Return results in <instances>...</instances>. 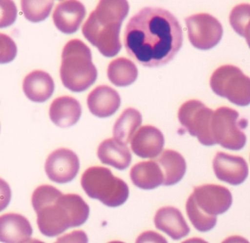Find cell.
Returning a JSON list of instances; mask_svg holds the SVG:
<instances>
[{
    "instance_id": "6da1fadb",
    "label": "cell",
    "mask_w": 250,
    "mask_h": 243,
    "mask_svg": "<svg viewBox=\"0 0 250 243\" xmlns=\"http://www.w3.org/2000/svg\"><path fill=\"white\" fill-rule=\"evenodd\" d=\"M183 43V29L167 10L145 8L129 20L124 32L128 54L140 65L157 67L170 62Z\"/></svg>"
},
{
    "instance_id": "7a4b0ae2",
    "label": "cell",
    "mask_w": 250,
    "mask_h": 243,
    "mask_svg": "<svg viewBox=\"0 0 250 243\" xmlns=\"http://www.w3.org/2000/svg\"><path fill=\"white\" fill-rule=\"evenodd\" d=\"M31 200L39 229L46 237H56L68 228L81 226L89 218V205L80 195H63L50 185L35 189Z\"/></svg>"
},
{
    "instance_id": "3957f363",
    "label": "cell",
    "mask_w": 250,
    "mask_h": 243,
    "mask_svg": "<svg viewBox=\"0 0 250 243\" xmlns=\"http://www.w3.org/2000/svg\"><path fill=\"white\" fill-rule=\"evenodd\" d=\"M60 76L63 86L75 92L90 88L98 77L92 52L80 40H72L62 50Z\"/></svg>"
},
{
    "instance_id": "277c9868",
    "label": "cell",
    "mask_w": 250,
    "mask_h": 243,
    "mask_svg": "<svg viewBox=\"0 0 250 243\" xmlns=\"http://www.w3.org/2000/svg\"><path fill=\"white\" fill-rule=\"evenodd\" d=\"M82 186L89 198L108 207H118L128 199L129 189L124 180L103 166L88 168L82 177Z\"/></svg>"
},
{
    "instance_id": "5b68a950",
    "label": "cell",
    "mask_w": 250,
    "mask_h": 243,
    "mask_svg": "<svg viewBox=\"0 0 250 243\" xmlns=\"http://www.w3.org/2000/svg\"><path fill=\"white\" fill-rule=\"evenodd\" d=\"M247 121L239 118L238 111L228 107H221L213 111L211 119V135L215 144L231 150L244 148L247 137L244 129Z\"/></svg>"
},
{
    "instance_id": "8992f818",
    "label": "cell",
    "mask_w": 250,
    "mask_h": 243,
    "mask_svg": "<svg viewBox=\"0 0 250 243\" xmlns=\"http://www.w3.org/2000/svg\"><path fill=\"white\" fill-rule=\"evenodd\" d=\"M250 77L234 65L219 66L209 80L211 89L219 96L228 98L238 106L250 104Z\"/></svg>"
},
{
    "instance_id": "52a82bcc",
    "label": "cell",
    "mask_w": 250,
    "mask_h": 243,
    "mask_svg": "<svg viewBox=\"0 0 250 243\" xmlns=\"http://www.w3.org/2000/svg\"><path fill=\"white\" fill-rule=\"evenodd\" d=\"M213 110L199 100H189L180 107L178 118L189 134L197 137L205 146L215 145L210 124Z\"/></svg>"
},
{
    "instance_id": "ba28073f",
    "label": "cell",
    "mask_w": 250,
    "mask_h": 243,
    "mask_svg": "<svg viewBox=\"0 0 250 243\" xmlns=\"http://www.w3.org/2000/svg\"><path fill=\"white\" fill-rule=\"evenodd\" d=\"M188 39L193 47L209 50L219 44L223 36L220 22L209 14H194L186 20Z\"/></svg>"
},
{
    "instance_id": "9c48e42d",
    "label": "cell",
    "mask_w": 250,
    "mask_h": 243,
    "mask_svg": "<svg viewBox=\"0 0 250 243\" xmlns=\"http://www.w3.org/2000/svg\"><path fill=\"white\" fill-rule=\"evenodd\" d=\"M196 206L205 215L216 217L225 213L232 203L230 191L220 185L198 186L190 195Z\"/></svg>"
},
{
    "instance_id": "30bf717a",
    "label": "cell",
    "mask_w": 250,
    "mask_h": 243,
    "mask_svg": "<svg viewBox=\"0 0 250 243\" xmlns=\"http://www.w3.org/2000/svg\"><path fill=\"white\" fill-rule=\"evenodd\" d=\"M121 26L104 27L95 22L90 17L83 27L82 33L85 38L96 47L100 53L105 57H113L121 50L120 40Z\"/></svg>"
},
{
    "instance_id": "8fae6325",
    "label": "cell",
    "mask_w": 250,
    "mask_h": 243,
    "mask_svg": "<svg viewBox=\"0 0 250 243\" xmlns=\"http://www.w3.org/2000/svg\"><path fill=\"white\" fill-rule=\"evenodd\" d=\"M44 169L50 180L63 184L72 181L77 176L80 161L74 152L61 148L47 157Z\"/></svg>"
},
{
    "instance_id": "7c38bea8",
    "label": "cell",
    "mask_w": 250,
    "mask_h": 243,
    "mask_svg": "<svg viewBox=\"0 0 250 243\" xmlns=\"http://www.w3.org/2000/svg\"><path fill=\"white\" fill-rule=\"evenodd\" d=\"M212 166L218 179L233 186L244 183L249 175L248 165L244 158L222 152L214 157Z\"/></svg>"
},
{
    "instance_id": "4fadbf2b",
    "label": "cell",
    "mask_w": 250,
    "mask_h": 243,
    "mask_svg": "<svg viewBox=\"0 0 250 243\" xmlns=\"http://www.w3.org/2000/svg\"><path fill=\"white\" fill-rule=\"evenodd\" d=\"M133 153L142 158H154L161 154L165 144L164 135L157 127L151 125L140 127L131 137Z\"/></svg>"
},
{
    "instance_id": "5bb4252c",
    "label": "cell",
    "mask_w": 250,
    "mask_h": 243,
    "mask_svg": "<svg viewBox=\"0 0 250 243\" xmlns=\"http://www.w3.org/2000/svg\"><path fill=\"white\" fill-rule=\"evenodd\" d=\"M86 14L84 5L79 0H63L53 12V22L62 33L73 34L79 30Z\"/></svg>"
},
{
    "instance_id": "9a60e30c",
    "label": "cell",
    "mask_w": 250,
    "mask_h": 243,
    "mask_svg": "<svg viewBox=\"0 0 250 243\" xmlns=\"http://www.w3.org/2000/svg\"><path fill=\"white\" fill-rule=\"evenodd\" d=\"M121 98L111 87L101 85L93 89L87 97V106L91 113L98 118L112 116L119 109Z\"/></svg>"
},
{
    "instance_id": "2e32d148",
    "label": "cell",
    "mask_w": 250,
    "mask_h": 243,
    "mask_svg": "<svg viewBox=\"0 0 250 243\" xmlns=\"http://www.w3.org/2000/svg\"><path fill=\"white\" fill-rule=\"evenodd\" d=\"M33 234L28 220L19 214L10 213L0 216V242L25 243Z\"/></svg>"
},
{
    "instance_id": "e0dca14e",
    "label": "cell",
    "mask_w": 250,
    "mask_h": 243,
    "mask_svg": "<svg viewBox=\"0 0 250 243\" xmlns=\"http://www.w3.org/2000/svg\"><path fill=\"white\" fill-rule=\"evenodd\" d=\"M156 228L167 234L173 240H179L188 236L190 227L183 214L173 206L160 208L154 217Z\"/></svg>"
},
{
    "instance_id": "ac0fdd59",
    "label": "cell",
    "mask_w": 250,
    "mask_h": 243,
    "mask_svg": "<svg viewBox=\"0 0 250 243\" xmlns=\"http://www.w3.org/2000/svg\"><path fill=\"white\" fill-rule=\"evenodd\" d=\"M128 11L129 5L127 0H100L89 17L104 27L122 26Z\"/></svg>"
},
{
    "instance_id": "d6986e66",
    "label": "cell",
    "mask_w": 250,
    "mask_h": 243,
    "mask_svg": "<svg viewBox=\"0 0 250 243\" xmlns=\"http://www.w3.org/2000/svg\"><path fill=\"white\" fill-rule=\"evenodd\" d=\"M82 109L77 99L70 96H61L50 104V120L62 128L75 125L82 116Z\"/></svg>"
},
{
    "instance_id": "ffe728a7",
    "label": "cell",
    "mask_w": 250,
    "mask_h": 243,
    "mask_svg": "<svg viewBox=\"0 0 250 243\" xmlns=\"http://www.w3.org/2000/svg\"><path fill=\"white\" fill-rule=\"evenodd\" d=\"M55 90V83L49 73L34 70L23 81V91L30 101L42 103L47 101Z\"/></svg>"
},
{
    "instance_id": "44dd1931",
    "label": "cell",
    "mask_w": 250,
    "mask_h": 243,
    "mask_svg": "<svg viewBox=\"0 0 250 243\" xmlns=\"http://www.w3.org/2000/svg\"><path fill=\"white\" fill-rule=\"evenodd\" d=\"M98 157L104 164L124 170L129 166L131 154L127 144L117 139H105L98 149Z\"/></svg>"
},
{
    "instance_id": "7402d4cb",
    "label": "cell",
    "mask_w": 250,
    "mask_h": 243,
    "mask_svg": "<svg viewBox=\"0 0 250 243\" xmlns=\"http://www.w3.org/2000/svg\"><path fill=\"white\" fill-rule=\"evenodd\" d=\"M130 177L134 186L140 189L150 190L163 185V172L156 160L142 161L137 163L130 171Z\"/></svg>"
},
{
    "instance_id": "603a6c76",
    "label": "cell",
    "mask_w": 250,
    "mask_h": 243,
    "mask_svg": "<svg viewBox=\"0 0 250 243\" xmlns=\"http://www.w3.org/2000/svg\"><path fill=\"white\" fill-rule=\"evenodd\" d=\"M156 161L163 172L164 186H173L184 177L187 165L184 157L180 153L174 150H166Z\"/></svg>"
},
{
    "instance_id": "cb8c5ba5",
    "label": "cell",
    "mask_w": 250,
    "mask_h": 243,
    "mask_svg": "<svg viewBox=\"0 0 250 243\" xmlns=\"http://www.w3.org/2000/svg\"><path fill=\"white\" fill-rule=\"evenodd\" d=\"M107 76L115 86L127 87L135 82L138 69L132 61L120 57L110 62L107 69Z\"/></svg>"
},
{
    "instance_id": "d4e9b609",
    "label": "cell",
    "mask_w": 250,
    "mask_h": 243,
    "mask_svg": "<svg viewBox=\"0 0 250 243\" xmlns=\"http://www.w3.org/2000/svg\"><path fill=\"white\" fill-rule=\"evenodd\" d=\"M143 121L140 111L134 108L125 110L115 122L113 134L115 139L124 144H129L131 137Z\"/></svg>"
},
{
    "instance_id": "484cf974",
    "label": "cell",
    "mask_w": 250,
    "mask_h": 243,
    "mask_svg": "<svg viewBox=\"0 0 250 243\" xmlns=\"http://www.w3.org/2000/svg\"><path fill=\"white\" fill-rule=\"evenodd\" d=\"M54 5L53 0H21V8L24 17L33 23L45 20Z\"/></svg>"
},
{
    "instance_id": "4316f807",
    "label": "cell",
    "mask_w": 250,
    "mask_h": 243,
    "mask_svg": "<svg viewBox=\"0 0 250 243\" xmlns=\"http://www.w3.org/2000/svg\"><path fill=\"white\" fill-rule=\"evenodd\" d=\"M186 212L188 217L194 228L201 232H206L216 226L217 218L208 216L196 206L191 196L189 197L186 202Z\"/></svg>"
},
{
    "instance_id": "83f0119b",
    "label": "cell",
    "mask_w": 250,
    "mask_h": 243,
    "mask_svg": "<svg viewBox=\"0 0 250 243\" xmlns=\"http://www.w3.org/2000/svg\"><path fill=\"white\" fill-rule=\"evenodd\" d=\"M250 4H240L229 14V22L238 34L250 41Z\"/></svg>"
},
{
    "instance_id": "f1b7e54d",
    "label": "cell",
    "mask_w": 250,
    "mask_h": 243,
    "mask_svg": "<svg viewBox=\"0 0 250 243\" xmlns=\"http://www.w3.org/2000/svg\"><path fill=\"white\" fill-rule=\"evenodd\" d=\"M17 17V8L13 0H0V28L12 25Z\"/></svg>"
},
{
    "instance_id": "f546056e",
    "label": "cell",
    "mask_w": 250,
    "mask_h": 243,
    "mask_svg": "<svg viewBox=\"0 0 250 243\" xmlns=\"http://www.w3.org/2000/svg\"><path fill=\"white\" fill-rule=\"evenodd\" d=\"M17 54L15 42L4 33H0V64L12 62Z\"/></svg>"
},
{
    "instance_id": "4dcf8cb0",
    "label": "cell",
    "mask_w": 250,
    "mask_h": 243,
    "mask_svg": "<svg viewBox=\"0 0 250 243\" xmlns=\"http://www.w3.org/2000/svg\"><path fill=\"white\" fill-rule=\"evenodd\" d=\"M11 199V187L5 180L0 178V212L8 207Z\"/></svg>"
},
{
    "instance_id": "1f68e13d",
    "label": "cell",
    "mask_w": 250,
    "mask_h": 243,
    "mask_svg": "<svg viewBox=\"0 0 250 243\" xmlns=\"http://www.w3.org/2000/svg\"><path fill=\"white\" fill-rule=\"evenodd\" d=\"M88 241L86 234L82 231H76L58 239L57 242H86Z\"/></svg>"
},
{
    "instance_id": "d6a6232c",
    "label": "cell",
    "mask_w": 250,
    "mask_h": 243,
    "mask_svg": "<svg viewBox=\"0 0 250 243\" xmlns=\"http://www.w3.org/2000/svg\"><path fill=\"white\" fill-rule=\"evenodd\" d=\"M167 242L166 239L163 238V236L157 234L152 231H147V232L144 233L139 237L137 239V242Z\"/></svg>"
}]
</instances>
